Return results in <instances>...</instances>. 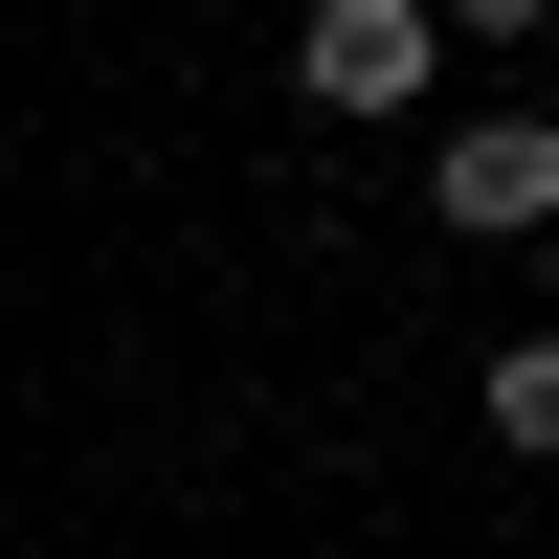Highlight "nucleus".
Returning a JSON list of instances; mask_svg holds the SVG:
<instances>
[{"mask_svg":"<svg viewBox=\"0 0 559 559\" xmlns=\"http://www.w3.org/2000/svg\"><path fill=\"white\" fill-rule=\"evenodd\" d=\"M426 68H448V0H313V23H292V90H313V112H426Z\"/></svg>","mask_w":559,"mask_h":559,"instance_id":"f257e3e1","label":"nucleus"},{"mask_svg":"<svg viewBox=\"0 0 559 559\" xmlns=\"http://www.w3.org/2000/svg\"><path fill=\"white\" fill-rule=\"evenodd\" d=\"M426 202L471 224V247H515V224H559V112H448V157H426Z\"/></svg>","mask_w":559,"mask_h":559,"instance_id":"f03ea898","label":"nucleus"},{"mask_svg":"<svg viewBox=\"0 0 559 559\" xmlns=\"http://www.w3.org/2000/svg\"><path fill=\"white\" fill-rule=\"evenodd\" d=\"M471 403H492V448H559V336H515V358H492Z\"/></svg>","mask_w":559,"mask_h":559,"instance_id":"7ed1b4c3","label":"nucleus"},{"mask_svg":"<svg viewBox=\"0 0 559 559\" xmlns=\"http://www.w3.org/2000/svg\"><path fill=\"white\" fill-rule=\"evenodd\" d=\"M559 23V0H448V45H537Z\"/></svg>","mask_w":559,"mask_h":559,"instance_id":"20e7f679","label":"nucleus"}]
</instances>
